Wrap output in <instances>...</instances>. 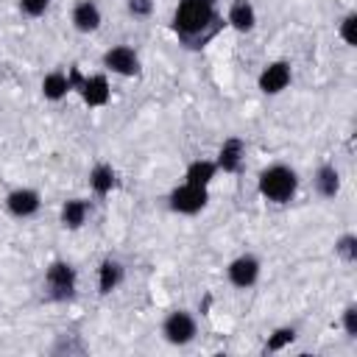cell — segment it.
Here are the masks:
<instances>
[{"mask_svg":"<svg viewBox=\"0 0 357 357\" xmlns=\"http://www.w3.org/2000/svg\"><path fill=\"white\" fill-rule=\"evenodd\" d=\"M243 156H245V145H243V139H237V137H229L226 142H223V148H220V153H218V167H223L226 173H234V170H240V165H243Z\"/></svg>","mask_w":357,"mask_h":357,"instance_id":"7c38bea8","label":"cell"},{"mask_svg":"<svg viewBox=\"0 0 357 357\" xmlns=\"http://www.w3.org/2000/svg\"><path fill=\"white\" fill-rule=\"evenodd\" d=\"M259 279V259L257 257H251V254H243V257H237L231 265H229V282L234 284V287H251L254 282Z\"/></svg>","mask_w":357,"mask_h":357,"instance_id":"ba28073f","label":"cell"},{"mask_svg":"<svg viewBox=\"0 0 357 357\" xmlns=\"http://www.w3.org/2000/svg\"><path fill=\"white\" fill-rule=\"evenodd\" d=\"M70 89H73V84H70V75H64V73H47L42 81V95L47 100H61Z\"/></svg>","mask_w":357,"mask_h":357,"instance_id":"2e32d148","label":"cell"},{"mask_svg":"<svg viewBox=\"0 0 357 357\" xmlns=\"http://www.w3.org/2000/svg\"><path fill=\"white\" fill-rule=\"evenodd\" d=\"M215 170H218V165H215V162H209V159H195V162H190V167H187L184 178H187V184L206 187V184L212 181Z\"/></svg>","mask_w":357,"mask_h":357,"instance_id":"e0dca14e","label":"cell"},{"mask_svg":"<svg viewBox=\"0 0 357 357\" xmlns=\"http://www.w3.org/2000/svg\"><path fill=\"white\" fill-rule=\"evenodd\" d=\"M257 22V14H254V6L248 0H234L231 8H229V25L237 28V31H251Z\"/></svg>","mask_w":357,"mask_h":357,"instance_id":"9a60e30c","label":"cell"},{"mask_svg":"<svg viewBox=\"0 0 357 357\" xmlns=\"http://www.w3.org/2000/svg\"><path fill=\"white\" fill-rule=\"evenodd\" d=\"M89 184H92V190H95L98 195L112 192V187H114V170H112L109 165H98V167L89 173Z\"/></svg>","mask_w":357,"mask_h":357,"instance_id":"d6986e66","label":"cell"},{"mask_svg":"<svg viewBox=\"0 0 357 357\" xmlns=\"http://www.w3.org/2000/svg\"><path fill=\"white\" fill-rule=\"evenodd\" d=\"M70 84H78L81 89V98L89 103V106H103L109 100V81L103 75H92V78H81L78 70L70 73Z\"/></svg>","mask_w":357,"mask_h":357,"instance_id":"52a82bcc","label":"cell"},{"mask_svg":"<svg viewBox=\"0 0 357 357\" xmlns=\"http://www.w3.org/2000/svg\"><path fill=\"white\" fill-rule=\"evenodd\" d=\"M354 25H357V17H354V14H349V17L340 22V36H343V42H346V45H357Z\"/></svg>","mask_w":357,"mask_h":357,"instance_id":"603a6c76","label":"cell"},{"mask_svg":"<svg viewBox=\"0 0 357 357\" xmlns=\"http://www.w3.org/2000/svg\"><path fill=\"white\" fill-rule=\"evenodd\" d=\"M296 340V329L293 326H282V329H276L271 337H268V351H279V349H284L287 343H293Z\"/></svg>","mask_w":357,"mask_h":357,"instance_id":"ffe728a7","label":"cell"},{"mask_svg":"<svg viewBox=\"0 0 357 357\" xmlns=\"http://www.w3.org/2000/svg\"><path fill=\"white\" fill-rule=\"evenodd\" d=\"M343 329L349 337H357V307L354 304L343 310Z\"/></svg>","mask_w":357,"mask_h":357,"instance_id":"cb8c5ba5","label":"cell"},{"mask_svg":"<svg viewBox=\"0 0 357 357\" xmlns=\"http://www.w3.org/2000/svg\"><path fill=\"white\" fill-rule=\"evenodd\" d=\"M86 212H89L86 201H81V198H70V201L61 206V223H64L67 229H81L84 220H86Z\"/></svg>","mask_w":357,"mask_h":357,"instance_id":"ac0fdd59","label":"cell"},{"mask_svg":"<svg viewBox=\"0 0 357 357\" xmlns=\"http://www.w3.org/2000/svg\"><path fill=\"white\" fill-rule=\"evenodd\" d=\"M123 276H126V271H123V265H120L117 259H103V265H100V271H98V290H100V293L117 290L120 282H123Z\"/></svg>","mask_w":357,"mask_h":357,"instance_id":"4fadbf2b","label":"cell"},{"mask_svg":"<svg viewBox=\"0 0 357 357\" xmlns=\"http://www.w3.org/2000/svg\"><path fill=\"white\" fill-rule=\"evenodd\" d=\"M39 204H42L39 201V192L36 190H28V187L11 190L8 198H6V206H8V212L14 218H31V215H36Z\"/></svg>","mask_w":357,"mask_h":357,"instance_id":"30bf717a","label":"cell"},{"mask_svg":"<svg viewBox=\"0 0 357 357\" xmlns=\"http://www.w3.org/2000/svg\"><path fill=\"white\" fill-rule=\"evenodd\" d=\"M73 25H75V31H81V33L98 31V28H100V8H98V3H95V0H81V3H75V8H73Z\"/></svg>","mask_w":357,"mask_h":357,"instance_id":"8fae6325","label":"cell"},{"mask_svg":"<svg viewBox=\"0 0 357 357\" xmlns=\"http://www.w3.org/2000/svg\"><path fill=\"white\" fill-rule=\"evenodd\" d=\"M206 201H209L206 187L187 184V181L170 192V209H173V212H181V215H195V212H201V209L206 206Z\"/></svg>","mask_w":357,"mask_h":357,"instance_id":"5b68a950","label":"cell"},{"mask_svg":"<svg viewBox=\"0 0 357 357\" xmlns=\"http://www.w3.org/2000/svg\"><path fill=\"white\" fill-rule=\"evenodd\" d=\"M45 287H47V296L56 298V301L73 298V293H75V271H73V265H67L61 259L50 262V268L45 273Z\"/></svg>","mask_w":357,"mask_h":357,"instance_id":"3957f363","label":"cell"},{"mask_svg":"<svg viewBox=\"0 0 357 357\" xmlns=\"http://www.w3.org/2000/svg\"><path fill=\"white\" fill-rule=\"evenodd\" d=\"M290 84V64L287 61H273L259 73V89L265 95H279Z\"/></svg>","mask_w":357,"mask_h":357,"instance_id":"9c48e42d","label":"cell"},{"mask_svg":"<svg viewBox=\"0 0 357 357\" xmlns=\"http://www.w3.org/2000/svg\"><path fill=\"white\" fill-rule=\"evenodd\" d=\"M335 251L343 257V259H357V237L354 234H343L337 243H335Z\"/></svg>","mask_w":357,"mask_h":357,"instance_id":"44dd1931","label":"cell"},{"mask_svg":"<svg viewBox=\"0 0 357 357\" xmlns=\"http://www.w3.org/2000/svg\"><path fill=\"white\" fill-rule=\"evenodd\" d=\"M128 11L134 17H148L153 11V0H128Z\"/></svg>","mask_w":357,"mask_h":357,"instance_id":"d4e9b609","label":"cell"},{"mask_svg":"<svg viewBox=\"0 0 357 357\" xmlns=\"http://www.w3.org/2000/svg\"><path fill=\"white\" fill-rule=\"evenodd\" d=\"M315 190L324 195V198H335L340 192V173L335 165H321L318 173H315Z\"/></svg>","mask_w":357,"mask_h":357,"instance_id":"5bb4252c","label":"cell"},{"mask_svg":"<svg viewBox=\"0 0 357 357\" xmlns=\"http://www.w3.org/2000/svg\"><path fill=\"white\" fill-rule=\"evenodd\" d=\"M103 67H109L117 75H137L139 73V56L128 45H114L103 53Z\"/></svg>","mask_w":357,"mask_h":357,"instance_id":"8992f818","label":"cell"},{"mask_svg":"<svg viewBox=\"0 0 357 357\" xmlns=\"http://www.w3.org/2000/svg\"><path fill=\"white\" fill-rule=\"evenodd\" d=\"M47 6H50V0H20L22 14H28V17H39V14H45Z\"/></svg>","mask_w":357,"mask_h":357,"instance_id":"7402d4cb","label":"cell"},{"mask_svg":"<svg viewBox=\"0 0 357 357\" xmlns=\"http://www.w3.org/2000/svg\"><path fill=\"white\" fill-rule=\"evenodd\" d=\"M296 187L298 178L287 165H271L268 170L259 173V192L273 204H287L296 195Z\"/></svg>","mask_w":357,"mask_h":357,"instance_id":"7a4b0ae2","label":"cell"},{"mask_svg":"<svg viewBox=\"0 0 357 357\" xmlns=\"http://www.w3.org/2000/svg\"><path fill=\"white\" fill-rule=\"evenodd\" d=\"M173 28L184 42L201 45L218 31V14L212 0H181L173 14Z\"/></svg>","mask_w":357,"mask_h":357,"instance_id":"6da1fadb","label":"cell"},{"mask_svg":"<svg viewBox=\"0 0 357 357\" xmlns=\"http://www.w3.org/2000/svg\"><path fill=\"white\" fill-rule=\"evenodd\" d=\"M195 332H198V324H195V318H192L187 310L170 312V315L165 318V324H162V335H165V340L173 343V346H187V343L195 337Z\"/></svg>","mask_w":357,"mask_h":357,"instance_id":"277c9868","label":"cell"}]
</instances>
